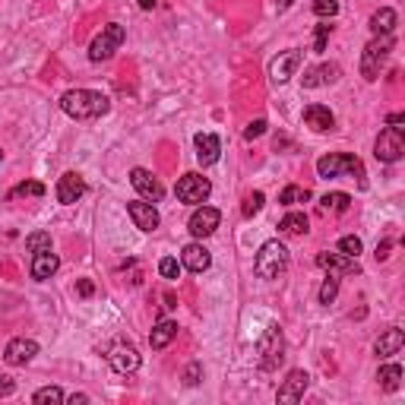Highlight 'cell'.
<instances>
[{
  "label": "cell",
  "mask_w": 405,
  "mask_h": 405,
  "mask_svg": "<svg viewBox=\"0 0 405 405\" xmlns=\"http://www.w3.org/2000/svg\"><path fill=\"white\" fill-rule=\"evenodd\" d=\"M61 108L73 121H95V117L108 114L111 101H108V95L95 92V89H70V92L61 95Z\"/></svg>",
  "instance_id": "obj_1"
},
{
  "label": "cell",
  "mask_w": 405,
  "mask_h": 405,
  "mask_svg": "<svg viewBox=\"0 0 405 405\" xmlns=\"http://www.w3.org/2000/svg\"><path fill=\"white\" fill-rule=\"evenodd\" d=\"M317 174L320 178H355L358 187H367V174L364 165H361L358 156H349V152H329L317 162Z\"/></svg>",
  "instance_id": "obj_2"
},
{
  "label": "cell",
  "mask_w": 405,
  "mask_h": 405,
  "mask_svg": "<svg viewBox=\"0 0 405 405\" xmlns=\"http://www.w3.org/2000/svg\"><path fill=\"white\" fill-rule=\"evenodd\" d=\"M253 269H257L260 279H279L285 269H289V250H285V244L279 241H266L263 247H260L257 253V263H253Z\"/></svg>",
  "instance_id": "obj_3"
},
{
  "label": "cell",
  "mask_w": 405,
  "mask_h": 405,
  "mask_svg": "<svg viewBox=\"0 0 405 405\" xmlns=\"http://www.w3.org/2000/svg\"><path fill=\"white\" fill-rule=\"evenodd\" d=\"M257 355L263 371H273V367L282 364V358H285V335H282V329L276 323H269L263 329V335L257 339Z\"/></svg>",
  "instance_id": "obj_4"
},
{
  "label": "cell",
  "mask_w": 405,
  "mask_h": 405,
  "mask_svg": "<svg viewBox=\"0 0 405 405\" xmlns=\"http://www.w3.org/2000/svg\"><path fill=\"white\" fill-rule=\"evenodd\" d=\"M124 39H127V29H124V25H121V23H108L92 39V45H89V61H92V63L111 61L117 48L124 45Z\"/></svg>",
  "instance_id": "obj_5"
},
{
  "label": "cell",
  "mask_w": 405,
  "mask_h": 405,
  "mask_svg": "<svg viewBox=\"0 0 405 405\" xmlns=\"http://www.w3.org/2000/svg\"><path fill=\"white\" fill-rule=\"evenodd\" d=\"M393 35H377L371 45L364 48V54H361V76L367 79V83H374L377 76H380V67L386 63V57H390V51H393Z\"/></svg>",
  "instance_id": "obj_6"
},
{
  "label": "cell",
  "mask_w": 405,
  "mask_h": 405,
  "mask_svg": "<svg viewBox=\"0 0 405 405\" xmlns=\"http://www.w3.org/2000/svg\"><path fill=\"white\" fill-rule=\"evenodd\" d=\"M174 194H178V200H180V202H187V206H200V202L209 200L212 184H209V178H202V174L190 172V174H184V178L178 180Z\"/></svg>",
  "instance_id": "obj_7"
},
{
  "label": "cell",
  "mask_w": 405,
  "mask_h": 405,
  "mask_svg": "<svg viewBox=\"0 0 405 405\" xmlns=\"http://www.w3.org/2000/svg\"><path fill=\"white\" fill-rule=\"evenodd\" d=\"M405 152V140H402V130H396V127H386V130L377 136V146H374V156L377 162H399Z\"/></svg>",
  "instance_id": "obj_8"
},
{
  "label": "cell",
  "mask_w": 405,
  "mask_h": 405,
  "mask_svg": "<svg viewBox=\"0 0 405 405\" xmlns=\"http://www.w3.org/2000/svg\"><path fill=\"white\" fill-rule=\"evenodd\" d=\"M301 51L298 48H289V51H282L279 57H276L273 63H269V79H273L276 86H285L291 76L298 73V67H301Z\"/></svg>",
  "instance_id": "obj_9"
},
{
  "label": "cell",
  "mask_w": 405,
  "mask_h": 405,
  "mask_svg": "<svg viewBox=\"0 0 405 405\" xmlns=\"http://www.w3.org/2000/svg\"><path fill=\"white\" fill-rule=\"evenodd\" d=\"M130 184H133V190H136L143 200L162 202L165 187H162V180H158L152 172H146V168H133V172H130Z\"/></svg>",
  "instance_id": "obj_10"
},
{
  "label": "cell",
  "mask_w": 405,
  "mask_h": 405,
  "mask_svg": "<svg viewBox=\"0 0 405 405\" xmlns=\"http://www.w3.org/2000/svg\"><path fill=\"white\" fill-rule=\"evenodd\" d=\"M218 222H222V212H218L216 206H196L190 222H187V228H190L194 238H209V234L218 228Z\"/></svg>",
  "instance_id": "obj_11"
},
{
  "label": "cell",
  "mask_w": 405,
  "mask_h": 405,
  "mask_svg": "<svg viewBox=\"0 0 405 405\" xmlns=\"http://www.w3.org/2000/svg\"><path fill=\"white\" fill-rule=\"evenodd\" d=\"M140 351L133 349V345H124V342H117L114 349L108 351V364H111V371H114V374H133V371H136V367H140Z\"/></svg>",
  "instance_id": "obj_12"
},
{
  "label": "cell",
  "mask_w": 405,
  "mask_h": 405,
  "mask_svg": "<svg viewBox=\"0 0 405 405\" xmlns=\"http://www.w3.org/2000/svg\"><path fill=\"white\" fill-rule=\"evenodd\" d=\"M307 383H311V377H307V371H291L285 380H282V386L276 390V399L279 402H285V405H291V402H298V399L307 393Z\"/></svg>",
  "instance_id": "obj_13"
},
{
  "label": "cell",
  "mask_w": 405,
  "mask_h": 405,
  "mask_svg": "<svg viewBox=\"0 0 405 405\" xmlns=\"http://www.w3.org/2000/svg\"><path fill=\"white\" fill-rule=\"evenodd\" d=\"M317 266L320 269H329V273H339V276H358L361 266H358V257H345V253H317Z\"/></svg>",
  "instance_id": "obj_14"
},
{
  "label": "cell",
  "mask_w": 405,
  "mask_h": 405,
  "mask_svg": "<svg viewBox=\"0 0 405 405\" xmlns=\"http://www.w3.org/2000/svg\"><path fill=\"white\" fill-rule=\"evenodd\" d=\"M339 76H342V67H339V63H320V67L304 70L301 83H304V89H320V86H333V83H339Z\"/></svg>",
  "instance_id": "obj_15"
},
{
  "label": "cell",
  "mask_w": 405,
  "mask_h": 405,
  "mask_svg": "<svg viewBox=\"0 0 405 405\" xmlns=\"http://www.w3.org/2000/svg\"><path fill=\"white\" fill-rule=\"evenodd\" d=\"M35 355H39V342H35V339H25V335L13 339V342L7 345V351H3V358H7V364H13V367L29 364V361L35 358Z\"/></svg>",
  "instance_id": "obj_16"
},
{
  "label": "cell",
  "mask_w": 405,
  "mask_h": 405,
  "mask_svg": "<svg viewBox=\"0 0 405 405\" xmlns=\"http://www.w3.org/2000/svg\"><path fill=\"white\" fill-rule=\"evenodd\" d=\"M127 212H130V218H133V225L140 228V231H156L158 228V209H156V202H127Z\"/></svg>",
  "instance_id": "obj_17"
},
{
  "label": "cell",
  "mask_w": 405,
  "mask_h": 405,
  "mask_svg": "<svg viewBox=\"0 0 405 405\" xmlns=\"http://www.w3.org/2000/svg\"><path fill=\"white\" fill-rule=\"evenodd\" d=\"M83 194H86V180L79 178L76 172H67L57 180V202H63V206H73Z\"/></svg>",
  "instance_id": "obj_18"
},
{
  "label": "cell",
  "mask_w": 405,
  "mask_h": 405,
  "mask_svg": "<svg viewBox=\"0 0 405 405\" xmlns=\"http://www.w3.org/2000/svg\"><path fill=\"white\" fill-rule=\"evenodd\" d=\"M196 162L202 165V168H209V165L218 162V156H222V143H218L216 133H196Z\"/></svg>",
  "instance_id": "obj_19"
},
{
  "label": "cell",
  "mask_w": 405,
  "mask_h": 405,
  "mask_svg": "<svg viewBox=\"0 0 405 405\" xmlns=\"http://www.w3.org/2000/svg\"><path fill=\"white\" fill-rule=\"evenodd\" d=\"M212 263L209 250L202 247V244H187V247L180 250V266L184 269H190V273H206Z\"/></svg>",
  "instance_id": "obj_20"
},
{
  "label": "cell",
  "mask_w": 405,
  "mask_h": 405,
  "mask_svg": "<svg viewBox=\"0 0 405 405\" xmlns=\"http://www.w3.org/2000/svg\"><path fill=\"white\" fill-rule=\"evenodd\" d=\"M57 269H61V257H57L54 250H41V253L32 257V279L35 282H48Z\"/></svg>",
  "instance_id": "obj_21"
},
{
  "label": "cell",
  "mask_w": 405,
  "mask_h": 405,
  "mask_svg": "<svg viewBox=\"0 0 405 405\" xmlns=\"http://www.w3.org/2000/svg\"><path fill=\"white\" fill-rule=\"evenodd\" d=\"M304 124L317 133H326V130H333L335 114L326 108V105H307V108H304Z\"/></svg>",
  "instance_id": "obj_22"
},
{
  "label": "cell",
  "mask_w": 405,
  "mask_h": 405,
  "mask_svg": "<svg viewBox=\"0 0 405 405\" xmlns=\"http://www.w3.org/2000/svg\"><path fill=\"white\" fill-rule=\"evenodd\" d=\"M174 335H178V323L174 320H158L156 326H152V333H149V345L156 351H162L174 342Z\"/></svg>",
  "instance_id": "obj_23"
},
{
  "label": "cell",
  "mask_w": 405,
  "mask_h": 405,
  "mask_svg": "<svg viewBox=\"0 0 405 405\" xmlns=\"http://www.w3.org/2000/svg\"><path fill=\"white\" fill-rule=\"evenodd\" d=\"M405 345V335H402V329H386V333L377 339V345H374V351L380 355V358H393V355H399V349Z\"/></svg>",
  "instance_id": "obj_24"
},
{
  "label": "cell",
  "mask_w": 405,
  "mask_h": 405,
  "mask_svg": "<svg viewBox=\"0 0 405 405\" xmlns=\"http://www.w3.org/2000/svg\"><path fill=\"white\" fill-rule=\"evenodd\" d=\"M371 29H374V35H393V29H396V10L383 7L380 13L371 16Z\"/></svg>",
  "instance_id": "obj_25"
},
{
  "label": "cell",
  "mask_w": 405,
  "mask_h": 405,
  "mask_svg": "<svg viewBox=\"0 0 405 405\" xmlns=\"http://www.w3.org/2000/svg\"><path fill=\"white\" fill-rule=\"evenodd\" d=\"M377 380H380L383 390H399V383H402V367L399 364H383L380 374H377Z\"/></svg>",
  "instance_id": "obj_26"
},
{
  "label": "cell",
  "mask_w": 405,
  "mask_h": 405,
  "mask_svg": "<svg viewBox=\"0 0 405 405\" xmlns=\"http://www.w3.org/2000/svg\"><path fill=\"white\" fill-rule=\"evenodd\" d=\"M349 206H351L349 194H326L320 200V209L323 212H349Z\"/></svg>",
  "instance_id": "obj_27"
},
{
  "label": "cell",
  "mask_w": 405,
  "mask_h": 405,
  "mask_svg": "<svg viewBox=\"0 0 405 405\" xmlns=\"http://www.w3.org/2000/svg\"><path fill=\"white\" fill-rule=\"evenodd\" d=\"M279 228L285 234H307V216L304 212H289V216L282 218Z\"/></svg>",
  "instance_id": "obj_28"
},
{
  "label": "cell",
  "mask_w": 405,
  "mask_h": 405,
  "mask_svg": "<svg viewBox=\"0 0 405 405\" xmlns=\"http://www.w3.org/2000/svg\"><path fill=\"white\" fill-rule=\"evenodd\" d=\"M63 399H67V396H63L61 386H41V390L32 396V402H35V405H48V402H51V405H61Z\"/></svg>",
  "instance_id": "obj_29"
},
{
  "label": "cell",
  "mask_w": 405,
  "mask_h": 405,
  "mask_svg": "<svg viewBox=\"0 0 405 405\" xmlns=\"http://www.w3.org/2000/svg\"><path fill=\"white\" fill-rule=\"evenodd\" d=\"M307 200H311V190H307V187H295V184H291V187H285L279 194L282 206H295V202H307Z\"/></svg>",
  "instance_id": "obj_30"
},
{
  "label": "cell",
  "mask_w": 405,
  "mask_h": 405,
  "mask_svg": "<svg viewBox=\"0 0 405 405\" xmlns=\"http://www.w3.org/2000/svg\"><path fill=\"white\" fill-rule=\"evenodd\" d=\"M25 250H29V253L51 250V234H48V231H32L29 238H25Z\"/></svg>",
  "instance_id": "obj_31"
},
{
  "label": "cell",
  "mask_w": 405,
  "mask_h": 405,
  "mask_svg": "<svg viewBox=\"0 0 405 405\" xmlns=\"http://www.w3.org/2000/svg\"><path fill=\"white\" fill-rule=\"evenodd\" d=\"M335 295H339V279L329 273V279H323V285H320L317 298H320V304H333Z\"/></svg>",
  "instance_id": "obj_32"
},
{
  "label": "cell",
  "mask_w": 405,
  "mask_h": 405,
  "mask_svg": "<svg viewBox=\"0 0 405 405\" xmlns=\"http://www.w3.org/2000/svg\"><path fill=\"white\" fill-rule=\"evenodd\" d=\"M16 196H45V184H39V180H25V184H19L16 190H10V200H16Z\"/></svg>",
  "instance_id": "obj_33"
},
{
  "label": "cell",
  "mask_w": 405,
  "mask_h": 405,
  "mask_svg": "<svg viewBox=\"0 0 405 405\" xmlns=\"http://www.w3.org/2000/svg\"><path fill=\"white\" fill-rule=\"evenodd\" d=\"M339 250H342L345 257H358L361 253V238L358 234H345L342 241H339Z\"/></svg>",
  "instance_id": "obj_34"
},
{
  "label": "cell",
  "mask_w": 405,
  "mask_h": 405,
  "mask_svg": "<svg viewBox=\"0 0 405 405\" xmlns=\"http://www.w3.org/2000/svg\"><path fill=\"white\" fill-rule=\"evenodd\" d=\"M263 202H266V196L260 194V190H253V194L244 200V216H247V218H250V216H257V212L263 209Z\"/></svg>",
  "instance_id": "obj_35"
},
{
  "label": "cell",
  "mask_w": 405,
  "mask_h": 405,
  "mask_svg": "<svg viewBox=\"0 0 405 405\" xmlns=\"http://www.w3.org/2000/svg\"><path fill=\"white\" fill-rule=\"evenodd\" d=\"M158 273H162V279H178V276H180V263L174 257H165L162 263H158Z\"/></svg>",
  "instance_id": "obj_36"
},
{
  "label": "cell",
  "mask_w": 405,
  "mask_h": 405,
  "mask_svg": "<svg viewBox=\"0 0 405 405\" xmlns=\"http://www.w3.org/2000/svg\"><path fill=\"white\" fill-rule=\"evenodd\" d=\"M313 13L323 16V19H326V16H335L339 13V0H313Z\"/></svg>",
  "instance_id": "obj_37"
},
{
  "label": "cell",
  "mask_w": 405,
  "mask_h": 405,
  "mask_svg": "<svg viewBox=\"0 0 405 405\" xmlns=\"http://www.w3.org/2000/svg\"><path fill=\"white\" fill-rule=\"evenodd\" d=\"M263 133H266V121H263V117H257V121H250V124L247 127H244V140H257V136H263Z\"/></svg>",
  "instance_id": "obj_38"
},
{
  "label": "cell",
  "mask_w": 405,
  "mask_h": 405,
  "mask_svg": "<svg viewBox=\"0 0 405 405\" xmlns=\"http://www.w3.org/2000/svg\"><path fill=\"white\" fill-rule=\"evenodd\" d=\"M329 32H333V25H326V23H320V25H317V41H313V51H317V54H323V51H326Z\"/></svg>",
  "instance_id": "obj_39"
},
{
  "label": "cell",
  "mask_w": 405,
  "mask_h": 405,
  "mask_svg": "<svg viewBox=\"0 0 405 405\" xmlns=\"http://www.w3.org/2000/svg\"><path fill=\"white\" fill-rule=\"evenodd\" d=\"M200 377H202V364H200V361H194V364L187 367V374H184V383H187V386H196V383H200Z\"/></svg>",
  "instance_id": "obj_40"
},
{
  "label": "cell",
  "mask_w": 405,
  "mask_h": 405,
  "mask_svg": "<svg viewBox=\"0 0 405 405\" xmlns=\"http://www.w3.org/2000/svg\"><path fill=\"white\" fill-rule=\"evenodd\" d=\"M13 390H16L13 377H10V374H0V399H3V396H13Z\"/></svg>",
  "instance_id": "obj_41"
},
{
  "label": "cell",
  "mask_w": 405,
  "mask_h": 405,
  "mask_svg": "<svg viewBox=\"0 0 405 405\" xmlns=\"http://www.w3.org/2000/svg\"><path fill=\"white\" fill-rule=\"evenodd\" d=\"M76 291H79L83 298H92V295H95V285H92L89 279H79V282H76Z\"/></svg>",
  "instance_id": "obj_42"
},
{
  "label": "cell",
  "mask_w": 405,
  "mask_h": 405,
  "mask_svg": "<svg viewBox=\"0 0 405 405\" xmlns=\"http://www.w3.org/2000/svg\"><path fill=\"white\" fill-rule=\"evenodd\" d=\"M390 247H393V241L377 244V260H390Z\"/></svg>",
  "instance_id": "obj_43"
},
{
  "label": "cell",
  "mask_w": 405,
  "mask_h": 405,
  "mask_svg": "<svg viewBox=\"0 0 405 405\" xmlns=\"http://www.w3.org/2000/svg\"><path fill=\"white\" fill-rule=\"evenodd\" d=\"M386 124H390V127H396V130H402L405 114H390V117H386Z\"/></svg>",
  "instance_id": "obj_44"
},
{
  "label": "cell",
  "mask_w": 405,
  "mask_h": 405,
  "mask_svg": "<svg viewBox=\"0 0 405 405\" xmlns=\"http://www.w3.org/2000/svg\"><path fill=\"white\" fill-rule=\"evenodd\" d=\"M63 402H70V405H86L89 396H83V393H73V396H70V399H63Z\"/></svg>",
  "instance_id": "obj_45"
},
{
  "label": "cell",
  "mask_w": 405,
  "mask_h": 405,
  "mask_svg": "<svg viewBox=\"0 0 405 405\" xmlns=\"http://www.w3.org/2000/svg\"><path fill=\"white\" fill-rule=\"evenodd\" d=\"M291 3H295V0H276V7H279V13H285V10H289Z\"/></svg>",
  "instance_id": "obj_46"
},
{
  "label": "cell",
  "mask_w": 405,
  "mask_h": 405,
  "mask_svg": "<svg viewBox=\"0 0 405 405\" xmlns=\"http://www.w3.org/2000/svg\"><path fill=\"white\" fill-rule=\"evenodd\" d=\"M136 3H140V10H152V7H156V0H136Z\"/></svg>",
  "instance_id": "obj_47"
},
{
  "label": "cell",
  "mask_w": 405,
  "mask_h": 405,
  "mask_svg": "<svg viewBox=\"0 0 405 405\" xmlns=\"http://www.w3.org/2000/svg\"><path fill=\"white\" fill-rule=\"evenodd\" d=\"M0 158H3V149H0Z\"/></svg>",
  "instance_id": "obj_48"
}]
</instances>
